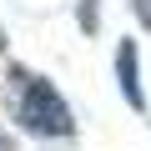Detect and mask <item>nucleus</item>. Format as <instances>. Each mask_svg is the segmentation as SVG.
<instances>
[{"label":"nucleus","mask_w":151,"mask_h":151,"mask_svg":"<svg viewBox=\"0 0 151 151\" xmlns=\"http://www.w3.org/2000/svg\"><path fill=\"white\" fill-rule=\"evenodd\" d=\"M131 10H136V15H141V25L151 30V0H131Z\"/></svg>","instance_id":"20e7f679"},{"label":"nucleus","mask_w":151,"mask_h":151,"mask_svg":"<svg viewBox=\"0 0 151 151\" xmlns=\"http://www.w3.org/2000/svg\"><path fill=\"white\" fill-rule=\"evenodd\" d=\"M101 25V10H96V0H81V30H96Z\"/></svg>","instance_id":"7ed1b4c3"},{"label":"nucleus","mask_w":151,"mask_h":151,"mask_svg":"<svg viewBox=\"0 0 151 151\" xmlns=\"http://www.w3.org/2000/svg\"><path fill=\"white\" fill-rule=\"evenodd\" d=\"M15 126L30 131V136H45V141H60L76 131V116L65 106V96L45 81V76H30V70H15Z\"/></svg>","instance_id":"f257e3e1"},{"label":"nucleus","mask_w":151,"mask_h":151,"mask_svg":"<svg viewBox=\"0 0 151 151\" xmlns=\"http://www.w3.org/2000/svg\"><path fill=\"white\" fill-rule=\"evenodd\" d=\"M116 81H121V96H126V106L146 111V91H141V55H136V40H121V45H116Z\"/></svg>","instance_id":"f03ea898"}]
</instances>
